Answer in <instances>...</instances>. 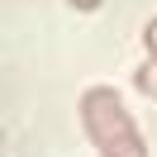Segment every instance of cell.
Here are the masks:
<instances>
[{
  "label": "cell",
  "instance_id": "cell-3",
  "mask_svg": "<svg viewBox=\"0 0 157 157\" xmlns=\"http://www.w3.org/2000/svg\"><path fill=\"white\" fill-rule=\"evenodd\" d=\"M143 43H147V57H157V19L143 29Z\"/></svg>",
  "mask_w": 157,
  "mask_h": 157
},
{
  "label": "cell",
  "instance_id": "cell-1",
  "mask_svg": "<svg viewBox=\"0 0 157 157\" xmlns=\"http://www.w3.org/2000/svg\"><path fill=\"white\" fill-rule=\"evenodd\" d=\"M81 124L100 157H147V143L138 133L133 114L124 109L114 86H86L81 95Z\"/></svg>",
  "mask_w": 157,
  "mask_h": 157
},
{
  "label": "cell",
  "instance_id": "cell-4",
  "mask_svg": "<svg viewBox=\"0 0 157 157\" xmlns=\"http://www.w3.org/2000/svg\"><path fill=\"white\" fill-rule=\"evenodd\" d=\"M71 10H81V14H90V10H100V0H71Z\"/></svg>",
  "mask_w": 157,
  "mask_h": 157
},
{
  "label": "cell",
  "instance_id": "cell-2",
  "mask_svg": "<svg viewBox=\"0 0 157 157\" xmlns=\"http://www.w3.org/2000/svg\"><path fill=\"white\" fill-rule=\"evenodd\" d=\"M133 86L143 90L147 100H157V57H147L143 67H138V76H133Z\"/></svg>",
  "mask_w": 157,
  "mask_h": 157
}]
</instances>
